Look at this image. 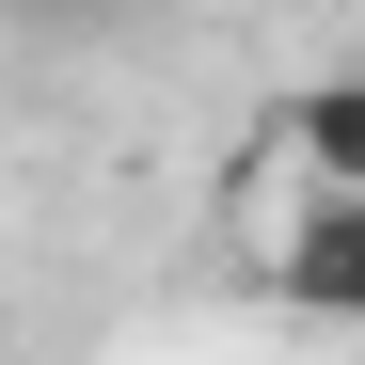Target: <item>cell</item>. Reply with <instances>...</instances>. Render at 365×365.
I'll return each mask as SVG.
<instances>
[{
    "instance_id": "obj_2",
    "label": "cell",
    "mask_w": 365,
    "mask_h": 365,
    "mask_svg": "<svg viewBox=\"0 0 365 365\" xmlns=\"http://www.w3.org/2000/svg\"><path fill=\"white\" fill-rule=\"evenodd\" d=\"M286 159L318 191H365V80H302L286 96Z\"/></svg>"
},
{
    "instance_id": "obj_1",
    "label": "cell",
    "mask_w": 365,
    "mask_h": 365,
    "mask_svg": "<svg viewBox=\"0 0 365 365\" xmlns=\"http://www.w3.org/2000/svg\"><path fill=\"white\" fill-rule=\"evenodd\" d=\"M270 286L302 302V318H365V191H318V207H302V238L270 255Z\"/></svg>"
}]
</instances>
